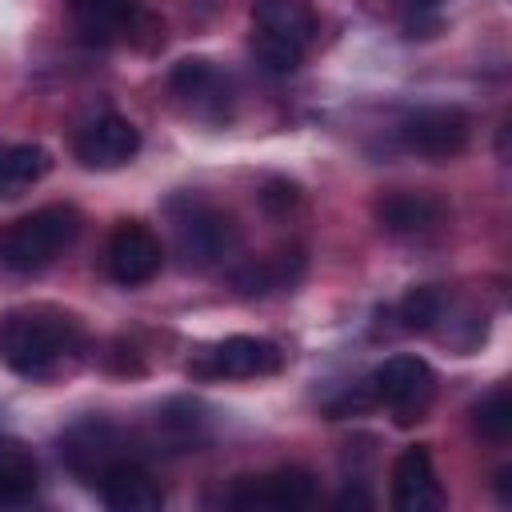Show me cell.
Returning <instances> with one entry per match:
<instances>
[{"label":"cell","instance_id":"6da1fadb","mask_svg":"<svg viewBox=\"0 0 512 512\" xmlns=\"http://www.w3.org/2000/svg\"><path fill=\"white\" fill-rule=\"evenodd\" d=\"M80 340V320L48 304L12 308L0 316V360L24 380L52 376L68 356L80 352Z\"/></svg>","mask_w":512,"mask_h":512},{"label":"cell","instance_id":"7a4b0ae2","mask_svg":"<svg viewBox=\"0 0 512 512\" xmlns=\"http://www.w3.org/2000/svg\"><path fill=\"white\" fill-rule=\"evenodd\" d=\"M164 212H168V224H172V248H176L180 264L188 272L216 268L220 260H228L236 252L240 228L212 200L192 196V192H180V196H172L164 204Z\"/></svg>","mask_w":512,"mask_h":512},{"label":"cell","instance_id":"3957f363","mask_svg":"<svg viewBox=\"0 0 512 512\" xmlns=\"http://www.w3.org/2000/svg\"><path fill=\"white\" fill-rule=\"evenodd\" d=\"M316 40V12L308 0H256L252 4V56L264 72L288 76L300 68Z\"/></svg>","mask_w":512,"mask_h":512},{"label":"cell","instance_id":"277c9868","mask_svg":"<svg viewBox=\"0 0 512 512\" xmlns=\"http://www.w3.org/2000/svg\"><path fill=\"white\" fill-rule=\"evenodd\" d=\"M80 236V212L72 204H44L28 216H20L0 244V256L12 272H44L56 264L64 248Z\"/></svg>","mask_w":512,"mask_h":512},{"label":"cell","instance_id":"5b68a950","mask_svg":"<svg viewBox=\"0 0 512 512\" xmlns=\"http://www.w3.org/2000/svg\"><path fill=\"white\" fill-rule=\"evenodd\" d=\"M60 460H64V468H68L76 480H84L88 488H96L116 464L136 460V456H132L128 440H124V432H120L116 424L88 416V420H76V424L60 436Z\"/></svg>","mask_w":512,"mask_h":512},{"label":"cell","instance_id":"8992f818","mask_svg":"<svg viewBox=\"0 0 512 512\" xmlns=\"http://www.w3.org/2000/svg\"><path fill=\"white\" fill-rule=\"evenodd\" d=\"M368 392L372 400L388 404L396 412V424H412L424 420L432 392H436V376L420 356H388L384 364H376V372L368 376Z\"/></svg>","mask_w":512,"mask_h":512},{"label":"cell","instance_id":"52a82bcc","mask_svg":"<svg viewBox=\"0 0 512 512\" xmlns=\"http://www.w3.org/2000/svg\"><path fill=\"white\" fill-rule=\"evenodd\" d=\"M316 500V480L304 468H276L260 476H236L224 504L236 512H300Z\"/></svg>","mask_w":512,"mask_h":512},{"label":"cell","instance_id":"ba28073f","mask_svg":"<svg viewBox=\"0 0 512 512\" xmlns=\"http://www.w3.org/2000/svg\"><path fill=\"white\" fill-rule=\"evenodd\" d=\"M400 140L424 160H452L472 140V120L452 104H428L400 120Z\"/></svg>","mask_w":512,"mask_h":512},{"label":"cell","instance_id":"9c48e42d","mask_svg":"<svg viewBox=\"0 0 512 512\" xmlns=\"http://www.w3.org/2000/svg\"><path fill=\"white\" fill-rule=\"evenodd\" d=\"M284 368V352L280 344L264 340V336H228L220 344H212L208 352H200V360L188 364L192 376H208V380H256V376H276Z\"/></svg>","mask_w":512,"mask_h":512},{"label":"cell","instance_id":"30bf717a","mask_svg":"<svg viewBox=\"0 0 512 512\" xmlns=\"http://www.w3.org/2000/svg\"><path fill=\"white\" fill-rule=\"evenodd\" d=\"M164 268V244L160 236L140 224V220H120L104 244V272L124 284V288H136V284H148L156 272Z\"/></svg>","mask_w":512,"mask_h":512},{"label":"cell","instance_id":"8fae6325","mask_svg":"<svg viewBox=\"0 0 512 512\" xmlns=\"http://www.w3.org/2000/svg\"><path fill=\"white\" fill-rule=\"evenodd\" d=\"M168 88L184 108H192L204 120H224L228 108H232V80L204 56L180 60L168 72Z\"/></svg>","mask_w":512,"mask_h":512},{"label":"cell","instance_id":"7c38bea8","mask_svg":"<svg viewBox=\"0 0 512 512\" xmlns=\"http://www.w3.org/2000/svg\"><path fill=\"white\" fill-rule=\"evenodd\" d=\"M140 152V132L132 120L116 116V112H104L96 116L88 128H80L76 136V160L84 168H96V172H112V168H124L132 164Z\"/></svg>","mask_w":512,"mask_h":512},{"label":"cell","instance_id":"4fadbf2b","mask_svg":"<svg viewBox=\"0 0 512 512\" xmlns=\"http://www.w3.org/2000/svg\"><path fill=\"white\" fill-rule=\"evenodd\" d=\"M392 504L400 512H436L444 504V488L432 468V452L424 444H412L392 464Z\"/></svg>","mask_w":512,"mask_h":512},{"label":"cell","instance_id":"5bb4252c","mask_svg":"<svg viewBox=\"0 0 512 512\" xmlns=\"http://www.w3.org/2000/svg\"><path fill=\"white\" fill-rule=\"evenodd\" d=\"M76 28L92 44H120L152 28V16L140 12L132 0H84L76 4Z\"/></svg>","mask_w":512,"mask_h":512},{"label":"cell","instance_id":"9a60e30c","mask_svg":"<svg viewBox=\"0 0 512 512\" xmlns=\"http://www.w3.org/2000/svg\"><path fill=\"white\" fill-rule=\"evenodd\" d=\"M100 500L112 508V512H160L164 508V492L160 484L152 480V472L136 460H124L116 464L100 484H96Z\"/></svg>","mask_w":512,"mask_h":512},{"label":"cell","instance_id":"2e32d148","mask_svg":"<svg viewBox=\"0 0 512 512\" xmlns=\"http://www.w3.org/2000/svg\"><path fill=\"white\" fill-rule=\"evenodd\" d=\"M156 436L172 452H196L208 440V408L192 396H176L156 412Z\"/></svg>","mask_w":512,"mask_h":512},{"label":"cell","instance_id":"e0dca14e","mask_svg":"<svg viewBox=\"0 0 512 512\" xmlns=\"http://www.w3.org/2000/svg\"><path fill=\"white\" fill-rule=\"evenodd\" d=\"M36 500V456L12 440L0 436V508H24Z\"/></svg>","mask_w":512,"mask_h":512},{"label":"cell","instance_id":"ac0fdd59","mask_svg":"<svg viewBox=\"0 0 512 512\" xmlns=\"http://www.w3.org/2000/svg\"><path fill=\"white\" fill-rule=\"evenodd\" d=\"M376 220H380V228H388L396 236H416V232H428L440 224V204L428 196H416V192H392L376 204Z\"/></svg>","mask_w":512,"mask_h":512},{"label":"cell","instance_id":"d6986e66","mask_svg":"<svg viewBox=\"0 0 512 512\" xmlns=\"http://www.w3.org/2000/svg\"><path fill=\"white\" fill-rule=\"evenodd\" d=\"M300 256H264V260H248L232 272V292L236 296H272L280 288H288L296 276H300Z\"/></svg>","mask_w":512,"mask_h":512},{"label":"cell","instance_id":"ffe728a7","mask_svg":"<svg viewBox=\"0 0 512 512\" xmlns=\"http://www.w3.org/2000/svg\"><path fill=\"white\" fill-rule=\"evenodd\" d=\"M52 168L48 148L40 144H0V196H20L28 184L44 180Z\"/></svg>","mask_w":512,"mask_h":512},{"label":"cell","instance_id":"44dd1931","mask_svg":"<svg viewBox=\"0 0 512 512\" xmlns=\"http://www.w3.org/2000/svg\"><path fill=\"white\" fill-rule=\"evenodd\" d=\"M444 292L440 288H412L404 300H400V328L404 332H432L440 320H444Z\"/></svg>","mask_w":512,"mask_h":512},{"label":"cell","instance_id":"7402d4cb","mask_svg":"<svg viewBox=\"0 0 512 512\" xmlns=\"http://www.w3.org/2000/svg\"><path fill=\"white\" fill-rule=\"evenodd\" d=\"M472 424H476L480 436L504 444V440L512 436V396H508V388H492V392L472 408Z\"/></svg>","mask_w":512,"mask_h":512},{"label":"cell","instance_id":"603a6c76","mask_svg":"<svg viewBox=\"0 0 512 512\" xmlns=\"http://www.w3.org/2000/svg\"><path fill=\"white\" fill-rule=\"evenodd\" d=\"M296 200H300V192H296V184H288V180H268L264 192H260V204H264V212H272V216H284L288 208H296Z\"/></svg>","mask_w":512,"mask_h":512},{"label":"cell","instance_id":"cb8c5ba5","mask_svg":"<svg viewBox=\"0 0 512 512\" xmlns=\"http://www.w3.org/2000/svg\"><path fill=\"white\" fill-rule=\"evenodd\" d=\"M496 492H500V504H512V468L496 472Z\"/></svg>","mask_w":512,"mask_h":512},{"label":"cell","instance_id":"d4e9b609","mask_svg":"<svg viewBox=\"0 0 512 512\" xmlns=\"http://www.w3.org/2000/svg\"><path fill=\"white\" fill-rule=\"evenodd\" d=\"M72 4H84V0H72Z\"/></svg>","mask_w":512,"mask_h":512}]
</instances>
